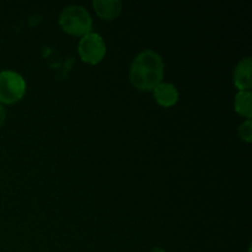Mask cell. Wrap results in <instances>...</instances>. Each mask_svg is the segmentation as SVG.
I'll return each instance as SVG.
<instances>
[{
    "label": "cell",
    "mask_w": 252,
    "mask_h": 252,
    "mask_svg": "<svg viewBox=\"0 0 252 252\" xmlns=\"http://www.w3.org/2000/svg\"><path fill=\"white\" fill-rule=\"evenodd\" d=\"M59 25L65 33L84 37L93 30V19L85 7L70 5L62 10L59 15Z\"/></svg>",
    "instance_id": "2"
},
{
    "label": "cell",
    "mask_w": 252,
    "mask_h": 252,
    "mask_svg": "<svg viewBox=\"0 0 252 252\" xmlns=\"http://www.w3.org/2000/svg\"><path fill=\"white\" fill-rule=\"evenodd\" d=\"M26 81L19 73L12 70L0 71V103L14 105L24 97Z\"/></svg>",
    "instance_id": "3"
},
{
    "label": "cell",
    "mask_w": 252,
    "mask_h": 252,
    "mask_svg": "<svg viewBox=\"0 0 252 252\" xmlns=\"http://www.w3.org/2000/svg\"><path fill=\"white\" fill-rule=\"evenodd\" d=\"M105 39L95 32H90L86 36L81 37L78 46V53L81 61L90 65H96L100 63L106 56Z\"/></svg>",
    "instance_id": "4"
},
{
    "label": "cell",
    "mask_w": 252,
    "mask_h": 252,
    "mask_svg": "<svg viewBox=\"0 0 252 252\" xmlns=\"http://www.w3.org/2000/svg\"><path fill=\"white\" fill-rule=\"evenodd\" d=\"M150 252H165V251L162 250V249H160V248H154Z\"/></svg>",
    "instance_id": "11"
},
{
    "label": "cell",
    "mask_w": 252,
    "mask_h": 252,
    "mask_svg": "<svg viewBox=\"0 0 252 252\" xmlns=\"http://www.w3.org/2000/svg\"><path fill=\"white\" fill-rule=\"evenodd\" d=\"M153 94H154V98L158 105L164 108H169L176 105L180 97L176 86L174 84L164 83V81L153 90Z\"/></svg>",
    "instance_id": "6"
},
{
    "label": "cell",
    "mask_w": 252,
    "mask_h": 252,
    "mask_svg": "<svg viewBox=\"0 0 252 252\" xmlns=\"http://www.w3.org/2000/svg\"><path fill=\"white\" fill-rule=\"evenodd\" d=\"M93 6L97 16L102 20H115L122 11V2L120 0H94Z\"/></svg>",
    "instance_id": "7"
},
{
    "label": "cell",
    "mask_w": 252,
    "mask_h": 252,
    "mask_svg": "<svg viewBox=\"0 0 252 252\" xmlns=\"http://www.w3.org/2000/svg\"><path fill=\"white\" fill-rule=\"evenodd\" d=\"M239 137L246 143H251L252 140V122L251 120H246L239 127Z\"/></svg>",
    "instance_id": "9"
},
{
    "label": "cell",
    "mask_w": 252,
    "mask_h": 252,
    "mask_svg": "<svg viewBox=\"0 0 252 252\" xmlns=\"http://www.w3.org/2000/svg\"><path fill=\"white\" fill-rule=\"evenodd\" d=\"M5 118H6V111H5L4 106L0 103V128H1L2 125H4Z\"/></svg>",
    "instance_id": "10"
},
{
    "label": "cell",
    "mask_w": 252,
    "mask_h": 252,
    "mask_svg": "<svg viewBox=\"0 0 252 252\" xmlns=\"http://www.w3.org/2000/svg\"><path fill=\"white\" fill-rule=\"evenodd\" d=\"M234 110L241 117L251 120L252 117V94L251 91H239L234 101Z\"/></svg>",
    "instance_id": "8"
},
{
    "label": "cell",
    "mask_w": 252,
    "mask_h": 252,
    "mask_svg": "<svg viewBox=\"0 0 252 252\" xmlns=\"http://www.w3.org/2000/svg\"><path fill=\"white\" fill-rule=\"evenodd\" d=\"M252 59L251 57L241 59L238 65L234 69L233 80L234 85L239 89V91H250L252 88Z\"/></svg>",
    "instance_id": "5"
},
{
    "label": "cell",
    "mask_w": 252,
    "mask_h": 252,
    "mask_svg": "<svg viewBox=\"0 0 252 252\" xmlns=\"http://www.w3.org/2000/svg\"><path fill=\"white\" fill-rule=\"evenodd\" d=\"M164 61L152 49L143 51L133 59L129 70V80L140 91H153L164 79Z\"/></svg>",
    "instance_id": "1"
}]
</instances>
